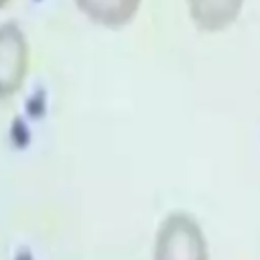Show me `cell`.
<instances>
[{
  "label": "cell",
  "instance_id": "1",
  "mask_svg": "<svg viewBox=\"0 0 260 260\" xmlns=\"http://www.w3.org/2000/svg\"><path fill=\"white\" fill-rule=\"evenodd\" d=\"M154 260H209L203 230L193 215L175 211L165 217L156 232Z\"/></svg>",
  "mask_w": 260,
  "mask_h": 260
},
{
  "label": "cell",
  "instance_id": "2",
  "mask_svg": "<svg viewBox=\"0 0 260 260\" xmlns=\"http://www.w3.org/2000/svg\"><path fill=\"white\" fill-rule=\"evenodd\" d=\"M26 41L14 22L0 24V100L10 98L26 71Z\"/></svg>",
  "mask_w": 260,
  "mask_h": 260
},
{
  "label": "cell",
  "instance_id": "3",
  "mask_svg": "<svg viewBox=\"0 0 260 260\" xmlns=\"http://www.w3.org/2000/svg\"><path fill=\"white\" fill-rule=\"evenodd\" d=\"M187 4L193 22L201 30L215 32L238 18L244 0H187Z\"/></svg>",
  "mask_w": 260,
  "mask_h": 260
},
{
  "label": "cell",
  "instance_id": "4",
  "mask_svg": "<svg viewBox=\"0 0 260 260\" xmlns=\"http://www.w3.org/2000/svg\"><path fill=\"white\" fill-rule=\"evenodd\" d=\"M79 10H83L91 20L108 24V26H120L128 20H132L140 0H75Z\"/></svg>",
  "mask_w": 260,
  "mask_h": 260
},
{
  "label": "cell",
  "instance_id": "5",
  "mask_svg": "<svg viewBox=\"0 0 260 260\" xmlns=\"http://www.w3.org/2000/svg\"><path fill=\"white\" fill-rule=\"evenodd\" d=\"M10 140L14 146L18 148H26V144L30 142V130L26 126V122L18 116L12 120V128H10Z\"/></svg>",
  "mask_w": 260,
  "mask_h": 260
},
{
  "label": "cell",
  "instance_id": "6",
  "mask_svg": "<svg viewBox=\"0 0 260 260\" xmlns=\"http://www.w3.org/2000/svg\"><path fill=\"white\" fill-rule=\"evenodd\" d=\"M45 106H47V100H45V91L39 87L28 100H26V114L30 118H41L45 114Z\"/></svg>",
  "mask_w": 260,
  "mask_h": 260
},
{
  "label": "cell",
  "instance_id": "7",
  "mask_svg": "<svg viewBox=\"0 0 260 260\" xmlns=\"http://www.w3.org/2000/svg\"><path fill=\"white\" fill-rule=\"evenodd\" d=\"M4 4H6V0H0V8H2V6H4Z\"/></svg>",
  "mask_w": 260,
  "mask_h": 260
}]
</instances>
